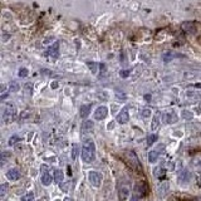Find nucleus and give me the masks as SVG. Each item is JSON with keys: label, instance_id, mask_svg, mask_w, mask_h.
<instances>
[{"label": "nucleus", "instance_id": "e433bc0d", "mask_svg": "<svg viewBox=\"0 0 201 201\" xmlns=\"http://www.w3.org/2000/svg\"><path fill=\"white\" fill-rule=\"evenodd\" d=\"M113 127H115V123H113V122H110V123H108V126H107V128H108V129H112Z\"/></svg>", "mask_w": 201, "mask_h": 201}, {"label": "nucleus", "instance_id": "4c0bfd02", "mask_svg": "<svg viewBox=\"0 0 201 201\" xmlns=\"http://www.w3.org/2000/svg\"><path fill=\"white\" fill-rule=\"evenodd\" d=\"M131 201H138V197H137V196H132Z\"/></svg>", "mask_w": 201, "mask_h": 201}, {"label": "nucleus", "instance_id": "c9c22d12", "mask_svg": "<svg viewBox=\"0 0 201 201\" xmlns=\"http://www.w3.org/2000/svg\"><path fill=\"white\" fill-rule=\"evenodd\" d=\"M99 69H100V71H102V73H105V72H106V65H105V64L102 63V64H100V65H99Z\"/></svg>", "mask_w": 201, "mask_h": 201}, {"label": "nucleus", "instance_id": "f03ea898", "mask_svg": "<svg viewBox=\"0 0 201 201\" xmlns=\"http://www.w3.org/2000/svg\"><path fill=\"white\" fill-rule=\"evenodd\" d=\"M123 157H124V161L128 163V166H131L133 170H136V171H140L141 170V163L138 161V157L135 155V152H132V151H126L123 153Z\"/></svg>", "mask_w": 201, "mask_h": 201}, {"label": "nucleus", "instance_id": "2eb2a0df", "mask_svg": "<svg viewBox=\"0 0 201 201\" xmlns=\"http://www.w3.org/2000/svg\"><path fill=\"white\" fill-rule=\"evenodd\" d=\"M93 126L94 123L92 121H86L83 124H82V132L83 133H87V132H91L93 129Z\"/></svg>", "mask_w": 201, "mask_h": 201}, {"label": "nucleus", "instance_id": "6ab92c4d", "mask_svg": "<svg viewBox=\"0 0 201 201\" xmlns=\"http://www.w3.org/2000/svg\"><path fill=\"white\" fill-rule=\"evenodd\" d=\"M157 160H158V153L156 151H150L148 152V161L151 163H155V162H157Z\"/></svg>", "mask_w": 201, "mask_h": 201}, {"label": "nucleus", "instance_id": "f257e3e1", "mask_svg": "<svg viewBox=\"0 0 201 201\" xmlns=\"http://www.w3.org/2000/svg\"><path fill=\"white\" fill-rule=\"evenodd\" d=\"M96 157V145L92 140H86L82 146V160L87 163L92 162Z\"/></svg>", "mask_w": 201, "mask_h": 201}, {"label": "nucleus", "instance_id": "6e6552de", "mask_svg": "<svg viewBox=\"0 0 201 201\" xmlns=\"http://www.w3.org/2000/svg\"><path fill=\"white\" fill-rule=\"evenodd\" d=\"M191 181V174L189 170H184L180 175H179V182L180 184H189Z\"/></svg>", "mask_w": 201, "mask_h": 201}, {"label": "nucleus", "instance_id": "58836bf2", "mask_svg": "<svg viewBox=\"0 0 201 201\" xmlns=\"http://www.w3.org/2000/svg\"><path fill=\"white\" fill-rule=\"evenodd\" d=\"M52 87H53V88H57V87H58V84H57V83H55V82H54V83H53V84H52Z\"/></svg>", "mask_w": 201, "mask_h": 201}, {"label": "nucleus", "instance_id": "9b49d317", "mask_svg": "<svg viewBox=\"0 0 201 201\" xmlns=\"http://www.w3.org/2000/svg\"><path fill=\"white\" fill-rule=\"evenodd\" d=\"M181 29H182L184 31H186V33H192V34L196 31V28H195L194 23H189V21L184 23V24L181 25Z\"/></svg>", "mask_w": 201, "mask_h": 201}, {"label": "nucleus", "instance_id": "393cba45", "mask_svg": "<svg viewBox=\"0 0 201 201\" xmlns=\"http://www.w3.org/2000/svg\"><path fill=\"white\" fill-rule=\"evenodd\" d=\"M78 155H79V147L77 145H74L73 146V150H72V158L76 160L78 157Z\"/></svg>", "mask_w": 201, "mask_h": 201}, {"label": "nucleus", "instance_id": "7c9ffc66", "mask_svg": "<svg viewBox=\"0 0 201 201\" xmlns=\"http://www.w3.org/2000/svg\"><path fill=\"white\" fill-rule=\"evenodd\" d=\"M141 116H142V117H145V118L150 117V116H151V110H147V108L142 110V111H141Z\"/></svg>", "mask_w": 201, "mask_h": 201}, {"label": "nucleus", "instance_id": "39448f33", "mask_svg": "<svg viewBox=\"0 0 201 201\" xmlns=\"http://www.w3.org/2000/svg\"><path fill=\"white\" fill-rule=\"evenodd\" d=\"M135 191H136V194H137L138 196L143 197V196H146V195L148 194L150 189H148V185H147L146 182L141 181V182H137V184L135 185Z\"/></svg>", "mask_w": 201, "mask_h": 201}, {"label": "nucleus", "instance_id": "20e7f679", "mask_svg": "<svg viewBox=\"0 0 201 201\" xmlns=\"http://www.w3.org/2000/svg\"><path fill=\"white\" fill-rule=\"evenodd\" d=\"M88 180L91 182V185H93L94 187H99L102 184V175L97 171H91L88 174Z\"/></svg>", "mask_w": 201, "mask_h": 201}, {"label": "nucleus", "instance_id": "c85d7f7f", "mask_svg": "<svg viewBox=\"0 0 201 201\" xmlns=\"http://www.w3.org/2000/svg\"><path fill=\"white\" fill-rule=\"evenodd\" d=\"M19 140H20V137H19L18 135H14V136H12V137H10V140H9V145H10V146H14Z\"/></svg>", "mask_w": 201, "mask_h": 201}, {"label": "nucleus", "instance_id": "4468645a", "mask_svg": "<svg viewBox=\"0 0 201 201\" xmlns=\"http://www.w3.org/2000/svg\"><path fill=\"white\" fill-rule=\"evenodd\" d=\"M40 179H42L43 185H45V186H49V185L53 182V179H52L50 174H48V172H43V175H42Z\"/></svg>", "mask_w": 201, "mask_h": 201}, {"label": "nucleus", "instance_id": "37998d69", "mask_svg": "<svg viewBox=\"0 0 201 201\" xmlns=\"http://www.w3.org/2000/svg\"><path fill=\"white\" fill-rule=\"evenodd\" d=\"M199 181H200V185H201V175L199 176Z\"/></svg>", "mask_w": 201, "mask_h": 201}, {"label": "nucleus", "instance_id": "cd10ccee", "mask_svg": "<svg viewBox=\"0 0 201 201\" xmlns=\"http://www.w3.org/2000/svg\"><path fill=\"white\" fill-rule=\"evenodd\" d=\"M24 91L26 94H31V91H33V84L30 82H28L25 86H24Z\"/></svg>", "mask_w": 201, "mask_h": 201}, {"label": "nucleus", "instance_id": "c756f323", "mask_svg": "<svg viewBox=\"0 0 201 201\" xmlns=\"http://www.w3.org/2000/svg\"><path fill=\"white\" fill-rule=\"evenodd\" d=\"M28 73H29V72H28L26 68H20V69H19V77H20V78H25V77L28 76Z\"/></svg>", "mask_w": 201, "mask_h": 201}, {"label": "nucleus", "instance_id": "72a5a7b5", "mask_svg": "<svg viewBox=\"0 0 201 201\" xmlns=\"http://www.w3.org/2000/svg\"><path fill=\"white\" fill-rule=\"evenodd\" d=\"M119 76H121L122 78H127V77L129 76V72H128V71H122V72L119 73Z\"/></svg>", "mask_w": 201, "mask_h": 201}, {"label": "nucleus", "instance_id": "bb28decb", "mask_svg": "<svg viewBox=\"0 0 201 201\" xmlns=\"http://www.w3.org/2000/svg\"><path fill=\"white\" fill-rule=\"evenodd\" d=\"M7 191H8V185L7 184H3L2 187H0V197H4L5 194H7Z\"/></svg>", "mask_w": 201, "mask_h": 201}, {"label": "nucleus", "instance_id": "1a4fd4ad", "mask_svg": "<svg viewBox=\"0 0 201 201\" xmlns=\"http://www.w3.org/2000/svg\"><path fill=\"white\" fill-rule=\"evenodd\" d=\"M19 176H20V174H19V171L16 169H12V170H9L7 172V177H8L9 181H16L19 179Z\"/></svg>", "mask_w": 201, "mask_h": 201}, {"label": "nucleus", "instance_id": "423d86ee", "mask_svg": "<svg viewBox=\"0 0 201 201\" xmlns=\"http://www.w3.org/2000/svg\"><path fill=\"white\" fill-rule=\"evenodd\" d=\"M107 115H108L107 107L100 106V107H98V108L96 110V112H94V119H97V121H102V119H105V118L107 117Z\"/></svg>", "mask_w": 201, "mask_h": 201}, {"label": "nucleus", "instance_id": "a878e982", "mask_svg": "<svg viewBox=\"0 0 201 201\" xmlns=\"http://www.w3.org/2000/svg\"><path fill=\"white\" fill-rule=\"evenodd\" d=\"M181 116L185 118V119H192V117H194V115L190 112V111H182V113H181Z\"/></svg>", "mask_w": 201, "mask_h": 201}, {"label": "nucleus", "instance_id": "412c9836", "mask_svg": "<svg viewBox=\"0 0 201 201\" xmlns=\"http://www.w3.org/2000/svg\"><path fill=\"white\" fill-rule=\"evenodd\" d=\"M19 88H20V86H19V83L16 82V81H13V82H10V84H9V91L10 92H18L19 91Z\"/></svg>", "mask_w": 201, "mask_h": 201}, {"label": "nucleus", "instance_id": "b1692460", "mask_svg": "<svg viewBox=\"0 0 201 201\" xmlns=\"http://www.w3.org/2000/svg\"><path fill=\"white\" fill-rule=\"evenodd\" d=\"M157 135H150L148 137H147V145L148 146H151V145H153L156 141H157Z\"/></svg>", "mask_w": 201, "mask_h": 201}, {"label": "nucleus", "instance_id": "f3484780", "mask_svg": "<svg viewBox=\"0 0 201 201\" xmlns=\"http://www.w3.org/2000/svg\"><path fill=\"white\" fill-rule=\"evenodd\" d=\"M160 127V117L158 115H156L152 119V123H151V131H157Z\"/></svg>", "mask_w": 201, "mask_h": 201}, {"label": "nucleus", "instance_id": "f704fd0d", "mask_svg": "<svg viewBox=\"0 0 201 201\" xmlns=\"http://www.w3.org/2000/svg\"><path fill=\"white\" fill-rule=\"evenodd\" d=\"M28 116H29V112H28V111H24V112L20 115V119H25V118H28Z\"/></svg>", "mask_w": 201, "mask_h": 201}, {"label": "nucleus", "instance_id": "dca6fc26", "mask_svg": "<svg viewBox=\"0 0 201 201\" xmlns=\"http://www.w3.org/2000/svg\"><path fill=\"white\" fill-rule=\"evenodd\" d=\"M128 195H129V191H128V189H126V187H121V190H119V201H126V199L128 197Z\"/></svg>", "mask_w": 201, "mask_h": 201}, {"label": "nucleus", "instance_id": "2f4dec72", "mask_svg": "<svg viewBox=\"0 0 201 201\" xmlns=\"http://www.w3.org/2000/svg\"><path fill=\"white\" fill-rule=\"evenodd\" d=\"M88 67H89V69L92 71V73H97V67H96V63L94 62H89L88 63Z\"/></svg>", "mask_w": 201, "mask_h": 201}, {"label": "nucleus", "instance_id": "9d476101", "mask_svg": "<svg viewBox=\"0 0 201 201\" xmlns=\"http://www.w3.org/2000/svg\"><path fill=\"white\" fill-rule=\"evenodd\" d=\"M58 53H59V44H58V43H54L53 47H50V48L48 49V52H47L48 55L54 57V58H58V55H59Z\"/></svg>", "mask_w": 201, "mask_h": 201}, {"label": "nucleus", "instance_id": "ea45409f", "mask_svg": "<svg viewBox=\"0 0 201 201\" xmlns=\"http://www.w3.org/2000/svg\"><path fill=\"white\" fill-rule=\"evenodd\" d=\"M7 96H8V94H3V96H2V99H5V98H7Z\"/></svg>", "mask_w": 201, "mask_h": 201}, {"label": "nucleus", "instance_id": "79ce46f5", "mask_svg": "<svg viewBox=\"0 0 201 201\" xmlns=\"http://www.w3.org/2000/svg\"><path fill=\"white\" fill-rule=\"evenodd\" d=\"M64 201H71V199H69V197H65V199H64Z\"/></svg>", "mask_w": 201, "mask_h": 201}, {"label": "nucleus", "instance_id": "ddd939ff", "mask_svg": "<svg viewBox=\"0 0 201 201\" xmlns=\"http://www.w3.org/2000/svg\"><path fill=\"white\" fill-rule=\"evenodd\" d=\"M177 121V117L174 112H169V113H165V122L166 123H175Z\"/></svg>", "mask_w": 201, "mask_h": 201}, {"label": "nucleus", "instance_id": "473e14b6", "mask_svg": "<svg viewBox=\"0 0 201 201\" xmlns=\"http://www.w3.org/2000/svg\"><path fill=\"white\" fill-rule=\"evenodd\" d=\"M7 156H10V153H9V152H5V151L2 152V165L5 163V161H7V158H8Z\"/></svg>", "mask_w": 201, "mask_h": 201}, {"label": "nucleus", "instance_id": "7ed1b4c3", "mask_svg": "<svg viewBox=\"0 0 201 201\" xmlns=\"http://www.w3.org/2000/svg\"><path fill=\"white\" fill-rule=\"evenodd\" d=\"M15 115H16V110H15L14 105H8L4 110V113H3V121L5 123H9L15 118Z\"/></svg>", "mask_w": 201, "mask_h": 201}, {"label": "nucleus", "instance_id": "c03bdc74", "mask_svg": "<svg viewBox=\"0 0 201 201\" xmlns=\"http://www.w3.org/2000/svg\"><path fill=\"white\" fill-rule=\"evenodd\" d=\"M199 165H200V167H201V162H200V163H199Z\"/></svg>", "mask_w": 201, "mask_h": 201}, {"label": "nucleus", "instance_id": "0eeeda50", "mask_svg": "<svg viewBox=\"0 0 201 201\" xmlns=\"http://www.w3.org/2000/svg\"><path fill=\"white\" fill-rule=\"evenodd\" d=\"M116 119H117V122H118V123H121V124L127 123V122H128V119H129V115H128L127 108H123V110L117 115Z\"/></svg>", "mask_w": 201, "mask_h": 201}, {"label": "nucleus", "instance_id": "f8f14e48", "mask_svg": "<svg viewBox=\"0 0 201 201\" xmlns=\"http://www.w3.org/2000/svg\"><path fill=\"white\" fill-rule=\"evenodd\" d=\"M91 108H92V105H83V106L81 107V110H79V116H81L82 118L88 117V115H89V112H91Z\"/></svg>", "mask_w": 201, "mask_h": 201}, {"label": "nucleus", "instance_id": "5701e85b", "mask_svg": "<svg viewBox=\"0 0 201 201\" xmlns=\"http://www.w3.org/2000/svg\"><path fill=\"white\" fill-rule=\"evenodd\" d=\"M175 58V55L172 54V53H165L163 55H162V59H163V62L165 63H169L171 59H174Z\"/></svg>", "mask_w": 201, "mask_h": 201}, {"label": "nucleus", "instance_id": "4be33fe9", "mask_svg": "<svg viewBox=\"0 0 201 201\" xmlns=\"http://www.w3.org/2000/svg\"><path fill=\"white\" fill-rule=\"evenodd\" d=\"M21 201H34V192H33V191L26 192V194L21 197Z\"/></svg>", "mask_w": 201, "mask_h": 201}, {"label": "nucleus", "instance_id": "aec40b11", "mask_svg": "<svg viewBox=\"0 0 201 201\" xmlns=\"http://www.w3.org/2000/svg\"><path fill=\"white\" fill-rule=\"evenodd\" d=\"M153 175H155V177H157V179L163 177V176H165V169H162V167H156Z\"/></svg>", "mask_w": 201, "mask_h": 201}, {"label": "nucleus", "instance_id": "a211bd4d", "mask_svg": "<svg viewBox=\"0 0 201 201\" xmlns=\"http://www.w3.org/2000/svg\"><path fill=\"white\" fill-rule=\"evenodd\" d=\"M63 179H64V174H63L60 170H55V171H54V181H55L57 184H60V182L63 181Z\"/></svg>", "mask_w": 201, "mask_h": 201}, {"label": "nucleus", "instance_id": "a19ab883", "mask_svg": "<svg viewBox=\"0 0 201 201\" xmlns=\"http://www.w3.org/2000/svg\"><path fill=\"white\" fill-rule=\"evenodd\" d=\"M145 98H146V99H147V100H150V98H151V97H150V96H148V94H147V96H145Z\"/></svg>", "mask_w": 201, "mask_h": 201}]
</instances>
